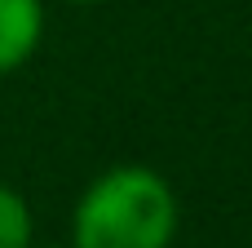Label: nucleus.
I'll return each mask as SVG.
<instances>
[{
    "instance_id": "f257e3e1",
    "label": "nucleus",
    "mask_w": 252,
    "mask_h": 248,
    "mask_svg": "<svg viewBox=\"0 0 252 248\" xmlns=\"http://www.w3.org/2000/svg\"><path fill=\"white\" fill-rule=\"evenodd\" d=\"M177 191L151 164H115L97 173L71 213V248H173Z\"/></svg>"
},
{
    "instance_id": "f03ea898",
    "label": "nucleus",
    "mask_w": 252,
    "mask_h": 248,
    "mask_svg": "<svg viewBox=\"0 0 252 248\" xmlns=\"http://www.w3.org/2000/svg\"><path fill=\"white\" fill-rule=\"evenodd\" d=\"M44 0H0V80L22 71L44 40Z\"/></svg>"
},
{
    "instance_id": "7ed1b4c3",
    "label": "nucleus",
    "mask_w": 252,
    "mask_h": 248,
    "mask_svg": "<svg viewBox=\"0 0 252 248\" xmlns=\"http://www.w3.org/2000/svg\"><path fill=\"white\" fill-rule=\"evenodd\" d=\"M0 248H31V204L0 182Z\"/></svg>"
},
{
    "instance_id": "20e7f679",
    "label": "nucleus",
    "mask_w": 252,
    "mask_h": 248,
    "mask_svg": "<svg viewBox=\"0 0 252 248\" xmlns=\"http://www.w3.org/2000/svg\"><path fill=\"white\" fill-rule=\"evenodd\" d=\"M62 4H111V0H62Z\"/></svg>"
},
{
    "instance_id": "39448f33",
    "label": "nucleus",
    "mask_w": 252,
    "mask_h": 248,
    "mask_svg": "<svg viewBox=\"0 0 252 248\" xmlns=\"http://www.w3.org/2000/svg\"><path fill=\"white\" fill-rule=\"evenodd\" d=\"M49 248H71V244H49Z\"/></svg>"
}]
</instances>
